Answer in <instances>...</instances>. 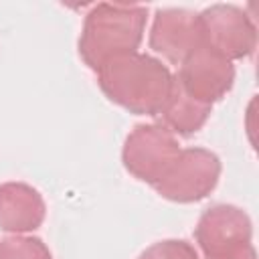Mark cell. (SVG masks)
Here are the masks:
<instances>
[{"label": "cell", "instance_id": "12", "mask_svg": "<svg viewBox=\"0 0 259 259\" xmlns=\"http://www.w3.org/2000/svg\"><path fill=\"white\" fill-rule=\"evenodd\" d=\"M138 259H198V253L184 239H166L150 245Z\"/></svg>", "mask_w": 259, "mask_h": 259}, {"label": "cell", "instance_id": "7", "mask_svg": "<svg viewBox=\"0 0 259 259\" xmlns=\"http://www.w3.org/2000/svg\"><path fill=\"white\" fill-rule=\"evenodd\" d=\"M202 45L198 14L186 8H162L156 12L150 28V49L168 63L180 65L194 49Z\"/></svg>", "mask_w": 259, "mask_h": 259}, {"label": "cell", "instance_id": "6", "mask_svg": "<svg viewBox=\"0 0 259 259\" xmlns=\"http://www.w3.org/2000/svg\"><path fill=\"white\" fill-rule=\"evenodd\" d=\"M174 79L186 95L212 107L231 91L235 83V67L206 45H200L178 65Z\"/></svg>", "mask_w": 259, "mask_h": 259}, {"label": "cell", "instance_id": "9", "mask_svg": "<svg viewBox=\"0 0 259 259\" xmlns=\"http://www.w3.org/2000/svg\"><path fill=\"white\" fill-rule=\"evenodd\" d=\"M47 217L42 194L26 182L0 184V231L24 235L36 231Z\"/></svg>", "mask_w": 259, "mask_h": 259}, {"label": "cell", "instance_id": "13", "mask_svg": "<svg viewBox=\"0 0 259 259\" xmlns=\"http://www.w3.org/2000/svg\"><path fill=\"white\" fill-rule=\"evenodd\" d=\"M204 259H257V253H255V247L251 241L247 243H239V245H233V247H227L214 255H208Z\"/></svg>", "mask_w": 259, "mask_h": 259}, {"label": "cell", "instance_id": "5", "mask_svg": "<svg viewBox=\"0 0 259 259\" xmlns=\"http://www.w3.org/2000/svg\"><path fill=\"white\" fill-rule=\"evenodd\" d=\"M202 45L225 57L241 61L255 53L257 28L245 10L233 4H214L198 14Z\"/></svg>", "mask_w": 259, "mask_h": 259}, {"label": "cell", "instance_id": "1", "mask_svg": "<svg viewBox=\"0 0 259 259\" xmlns=\"http://www.w3.org/2000/svg\"><path fill=\"white\" fill-rule=\"evenodd\" d=\"M97 83L103 95L125 111L158 117L170 95L174 75L162 61L136 51L103 65L97 71Z\"/></svg>", "mask_w": 259, "mask_h": 259}, {"label": "cell", "instance_id": "2", "mask_svg": "<svg viewBox=\"0 0 259 259\" xmlns=\"http://www.w3.org/2000/svg\"><path fill=\"white\" fill-rule=\"evenodd\" d=\"M148 8L138 4H95L83 22L79 55L95 73L109 61L136 53L146 30Z\"/></svg>", "mask_w": 259, "mask_h": 259}, {"label": "cell", "instance_id": "14", "mask_svg": "<svg viewBox=\"0 0 259 259\" xmlns=\"http://www.w3.org/2000/svg\"><path fill=\"white\" fill-rule=\"evenodd\" d=\"M0 259H2V253H0Z\"/></svg>", "mask_w": 259, "mask_h": 259}, {"label": "cell", "instance_id": "8", "mask_svg": "<svg viewBox=\"0 0 259 259\" xmlns=\"http://www.w3.org/2000/svg\"><path fill=\"white\" fill-rule=\"evenodd\" d=\"M194 239L206 257L227 247L251 241L253 225L243 208L233 204H214L200 214L194 229Z\"/></svg>", "mask_w": 259, "mask_h": 259}, {"label": "cell", "instance_id": "4", "mask_svg": "<svg viewBox=\"0 0 259 259\" xmlns=\"http://www.w3.org/2000/svg\"><path fill=\"white\" fill-rule=\"evenodd\" d=\"M180 144L162 123H140L125 138L123 168L138 180L154 186L180 154Z\"/></svg>", "mask_w": 259, "mask_h": 259}, {"label": "cell", "instance_id": "11", "mask_svg": "<svg viewBox=\"0 0 259 259\" xmlns=\"http://www.w3.org/2000/svg\"><path fill=\"white\" fill-rule=\"evenodd\" d=\"M2 259H53L49 247L38 237L14 235L8 239H0Z\"/></svg>", "mask_w": 259, "mask_h": 259}, {"label": "cell", "instance_id": "10", "mask_svg": "<svg viewBox=\"0 0 259 259\" xmlns=\"http://www.w3.org/2000/svg\"><path fill=\"white\" fill-rule=\"evenodd\" d=\"M210 111H212L210 105L198 103L196 99L186 95L184 89L174 79L170 95L164 107L160 109L158 117L168 132L178 134V136H192L206 123V119L210 117Z\"/></svg>", "mask_w": 259, "mask_h": 259}, {"label": "cell", "instance_id": "3", "mask_svg": "<svg viewBox=\"0 0 259 259\" xmlns=\"http://www.w3.org/2000/svg\"><path fill=\"white\" fill-rule=\"evenodd\" d=\"M221 178V160L206 148H182L168 172L152 188L172 202H198L206 198Z\"/></svg>", "mask_w": 259, "mask_h": 259}]
</instances>
